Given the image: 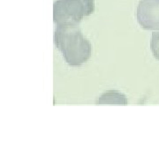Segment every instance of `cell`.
Segmentation results:
<instances>
[{"mask_svg":"<svg viewBox=\"0 0 159 159\" xmlns=\"http://www.w3.org/2000/svg\"><path fill=\"white\" fill-rule=\"evenodd\" d=\"M95 11V0H57L53 5V20L62 23H80Z\"/></svg>","mask_w":159,"mask_h":159,"instance_id":"2","label":"cell"},{"mask_svg":"<svg viewBox=\"0 0 159 159\" xmlns=\"http://www.w3.org/2000/svg\"><path fill=\"white\" fill-rule=\"evenodd\" d=\"M150 50L155 58L159 61V31H154L150 40Z\"/></svg>","mask_w":159,"mask_h":159,"instance_id":"5","label":"cell"},{"mask_svg":"<svg viewBox=\"0 0 159 159\" xmlns=\"http://www.w3.org/2000/svg\"><path fill=\"white\" fill-rule=\"evenodd\" d=\"M136 16L142 29L159 31V0H140Z\"/></svg>","mask_w":159,"mask_h":159,"instance_id":"3","label":"cell"},{"mask_svg":"<svg viewBox=\"0 0 159 159\" xmlns=\"http://www.w3.org/2000/svg\"><path fill=\"white\" fill-rule=\"evenodd\" d=\"M54 43L70 66L77 67L84 65L92 54V44L82 34L79 23L56 25Z\"/></svg>","mask_w":159,"mask_h":159,"instance_id":"1","label":"cell"},{"mask_svg":"<svg viewBox=\"0 0 159 159\" xmlns=\"http://www.w3.org/2000/svg\"><path fill=\"white\" fill-rule=\"evenodd\" d=\"M97 105H126L127 99L124 94L110 90L102 94L96 101Z\"/></svg>","mask_w":159,"mask_h":159,"instance_id":"4","label":"cell"}]
</instances>
